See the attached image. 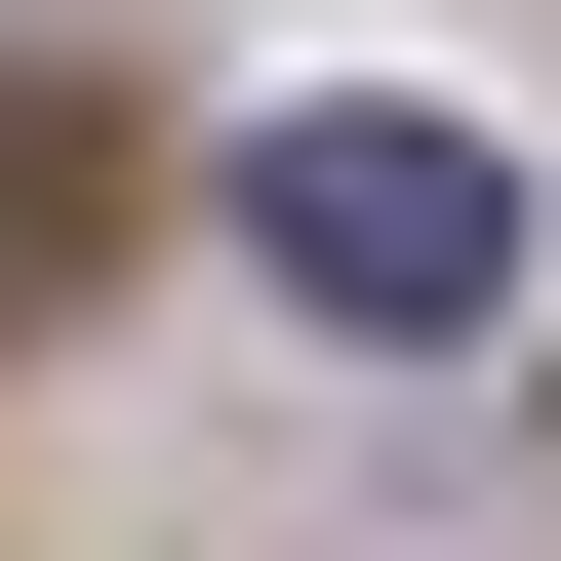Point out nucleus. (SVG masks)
Returning <instances> with one entry per match:
<instances>
[{"instance_id":"f03ea898","label":"nucleus","mask_w":561,"mask_h":561,"mask_svg":"<svg viewBox=\"0 0 561 561\" xmlns=\"http://www.w3.org/2000/svg\"><path fill=\"white\" fill-rule=\"evenodd\" d=\"M41 280H81V121L0 81V321H41Z\"/></svg>"},{"instance_id":"f257e3e1","label":"nucleus","mask_w":561,"mask_h":561,"mask_svg":"<svg viewBox=\"0 0 561 561\" xmlns=\"http://www.w3.org/2000/svg\"><path fill=\"white\" fill-rule=\"evenodd\" d=\"M241 280L321 362H481V321H522V121L481 81H280L241 121Z\"/></svg>"}]
</instances>
